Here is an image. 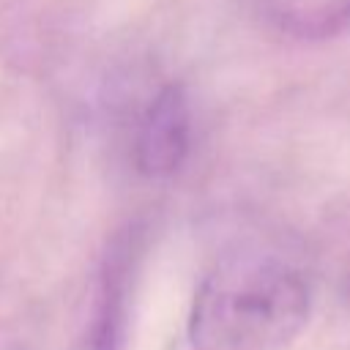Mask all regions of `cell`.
<instances>
[{
  "label": "cell",
  "mask_w": 350,
  "mask_h": 350,
  "mask_svg": "<svg viewBox=\"0 0 350 350\" xmlns=\"http://www.w3.org/2000/svg\"><path fill=\"white\" fill-rule=\"evenodd\" d=\"M306 276L268 252H232L200 282L186 336L191 350H279L309 323Z\"/></svg>",
  "instance_id": "1"
},
{
  "label": "cell",
  "mask_w": 350,
  "mask_h": 350,
  "mask_svg": "<svg viewBox=\"0 0 350 350\" xmlns=\"http://www.w3.org/2000/svg\"><path fill=\"white\" fill-rule=\"evenodd\" d=\"M191 148V112L180 85H164L134 129V164L148 178L175 175Z\"/></svg>",
  "instance_id": "2"
},
{
  "label": "cell",
  "mask_w": 350,
  "mask_h": 350,
  "mask_svg": "<svg viewBox=\"0 0 350 350\" xmlns=\"http://www.w3.org/2000/svg\"><path fill=\"white\" fill-rule=\"evenodd\" d=\"M134 260H137L134 235H120L109 246L101 262L93 314H90V323L82 339V350H123L126 347Z\"/></svg>",
  "instance_id": "3"
},
{
  "label": "cell",
  "mask_w": 350,
  "mask_h": 350,
  "mask_svg": "<svg viewBox=\"0 0 350 350\" xmlns=\"http://www.w3.org/2000/svg\"><path fill=\"white\" fill-rule=\"evenodd\" d=\"M295 27L306 36H328V33H336V30H345L350 27V0H342V3H331L320 11H309V14H301L298 19H293Z\"/></svg>",
  "instance_id": "4"
}]
</instances>
